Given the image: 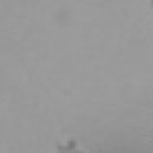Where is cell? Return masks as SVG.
Listing matches in <instances>:
<instances>
[{"label": "cell", "mask_w": 153, "mask_h": 153, "mask_svg": "<svg viewBox=\"0 0 153 153\" xmlns=\"http://www.w3.org/2000/svg\"><path fill=\"white\" fill-rule=\"evenodd\" d=\"M58 153H83V152L76 147L75 139H69L66 146H58Z\"/></svg>", "instance_id": "6da1fadb"}]
</instances>
